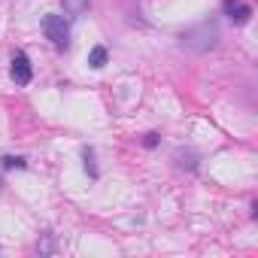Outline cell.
Returning a JSON list of instances; mask_svg holds the SVG:
<instances>
[{"mask_svg":"<svg viewBox=\"0 0 258 258\" xmlns=\"http://www.w3.org/2000/svg\"><path fill=\"white\" fill-rule=\"evenodd\" d=\"M31 76H34V70H31L28 55H25V52H16V55H13V79H16L19 85H28Z\"/></svg>","mask_w":258,"mask_h":258,"instance_id":"obj_3","label":"cell"},{"mask_svg":"<svg viewBox=\"0 0 258 258\" xmlns=\"http://www.w3.org/2000/svg\"><path fill=\"white\" fill-rule=\"evenodd\" d=\"M52 249H55V243H52V237H49V234H46V237H43V240H40V243H37V252H40V255H49V252H52Z\"/></svg>","mask_w":258,"mask_h":258,"instance_id":"obj_8","label":"cell"},{"mask_svg":"<svg viewBox=\"0 0 258 258\" xmlns=\"http://www.w3.org/2000/svg\"><path fill=\"white\" fill-rule=\"evenodd\" d=\"M103 64H106V49H103V46H94V49L88 52V67H91V70H100Z\"/></svg>","mask_w":258,"mask_h":258,"instance_id":"obj_5","label":"cell"},{"mask_svg":"<svg viewBox=\"0 0 258 258\" xmlns=\"http://www.w3.org/2000/svg\"><path fill=\"white\" fill-rule=\"evenodd\" d=\"M179 43L182 49L188 52H210L216 43H219V25L216 22H201V25H191L179 34Z\"/></svg>","mask_w":258,"mask_h":258,"instance_id":"obj_1","label":"cell"},{"mask_svg":"<svg viewBox=\"0 0 258 258\" xmlns=\"http://www.w3.org/2000/svg\"><path fill=\"white\" fill-rule=\"evenodd\" d=\"M43 34H46L58 49H67V46H70V28H67L64 16H55V13L43 16Z\"/></svg>","mask_w":258,"mask_h":258,"instance_id":"obj_2","label":"cell"},{"mask_svg":"<svg viewBox=\"0 0 258 258\" xmlns=\"http://www.w3.org/2000/svg\"><path fill=\"white\" fill-rule=\"evenodd\" d=\"M61 4H64V10H67L70 16H79V13L88 7V0H61Z\"/></svg>","mask_w":258,"mask_h":258,"instance_id":"obj_6","label":"cell"},{"mask_svg":"<svg viewBox=\"0 0 258 258\" xmlns=\"http://www.w3.org/2000/svg\"><path fill=\"white\" fill-rule=\"evenodd\" d=\"M4 167H7V170H13V167H19V170H22V167H28V161H25V158H19V155H7V158H4Z\"/></svg>","mask_w":258,"mask_h":258,"instance_id":"obj_7","label":"cell"},{"mask_svg":"<svg viewBox=\"0 0 258 258\" xmlns=\"http://www.w3.org/2000/svg\"><path fill=\"white\" fill-rule=\"evenodd\" d=\"M225 13L234 25H246L249 16H252V7L249 4H240V0H225Z\"/></svg>","mask_w":258,"mask_h":258,"instance_id":"obj_4","label":"cell"}]
</instances>
